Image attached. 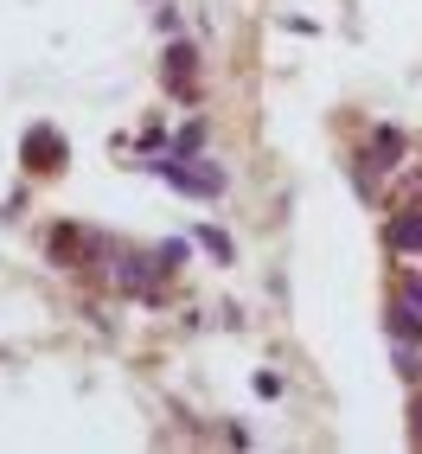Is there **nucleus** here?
I'll return each instance as SVG.
<instances>
[{
  "instance_id": "nucleus-1",
  "label": "nucleus",
  "mask_w": 422,
  "mask_h": 454,
  "mask_svg": "<svg viewBox=\"0 0 422 454\" xmlns=\"http://www.w3.org/2000/svg\"><path fill=\"white\" fill-rule=\"evenodd\" d=\"M397 160H403V135L397 129H371V141H365V154H358V167H352V179H358V192H378V173H397Z\"/></svg>"
},
{
  "instance_id": "nucleus-5",
  "label": "nucleus",
  "mask_w": 422,
  "mask_h": 454,
  "mask_svg": "<svg viewBox=\"0 0 422 454\" xmlns=\"http://www.w3.org/2000/svg\"><path fill=\"white\" fill-rule=\"evenodd\" d=\"M384 326H390V340H416V346H422V308H410L403 294H390V308H384Z\"/></svg>"
},
{
  "instance_id": "nucleus-7",
  "label": "nucleus",
  "mask_w": 422,
  "mask_h": 454,
  "mask_svg": "<svg viewBox=\"0 0 422 454\" xmlns=\"http://www.w3.org/2000/svg\"><path fill=\"white\" fill-rule=\"evenodd\" d=\"M192 65H199V58H192V45H173V51H167V83L179 90V97L192 90Z\"/></svg>"
},
{
  "instance_id": "nucleus-10",
  "label": "nucleus",
  "mask_w": 422,
  "mask_h": 454,
  "mask_svg": "<svg viewBox=\"0 0 422 454\" xmlns=\"http://www.w3.org/2000/svg\"><path fill=\"white\" fill-rule=\"evenodd\" d=\"M403 301H410V308H422V276H403V288H397Z\"/></svg>"
},
{
  "instance_id": "nucleus-11",
  "label": "nucleus",
  "mask_w": 422,
  "mask_h": 454,
  "mask_svg": "<svg viewBox=\"0 0 422 454\" xmlns=\"http://www.w3.org/2000/svg\"><path fill=\"white\" fill-rule=\"evenodd\" d=\"M397 192H403V199H422V173H403V179H397Z\"/></svg>"
},
{
  "instance_id": "nucleus-4",
  "label": "nucleus",
  "mask_w": 422,
  "mask_h": 454,
  "mask_svg": "<svg viewBox=\"0 0 422 454\" xmlns=\"http://www.w3.org/2000/svg\"><path fill=\"white\" fill-rule=\"evenodd\" d=\"M384 244L397 250V256H422V205H410V211H397V218L384 224Z\"/></svg>"
},
{
  "instance_id": "nucleus-12",
  "label": "nucleus",
  "mask_w": 422,
  "mask_h": 454,
  "mask_svg": "<svg viewBox=\"0 0 422 454\" xmlns=\"http://www.w3.org/2000/svg\"><path fill=\"white\" fill-rule=\"evenodd\" d=\"M410 435L422 442V384H416V403H410Z\"/></svg>"
},
{
  "instance_id": "nucleus-2",
  "label": "nucleus",
  "mask_w": 422,
  "mask_h": 454,
  "mask_svg": "<svg viewBox=\"0 0 422 454\" xmlns=\"http://www.w3.org/2000/svg\"><path fill=\"white\" fill-rule=\"evenodd\" d=\"M160 179L167 186H179V192H192V199H218L224 192V173H211V160H160Z\"/></svg>"
},
{
  "instance_id": "nucleus-3",
  "label": "nucleus",
  "mask_w": 422,
  "mask_h": 454,
  "mask_svg": "<svg viewBox=\"0 0 422 454\" xmlns=\"http://www.w3.org/2000/svg\"><path fill=\"white\" fill-rule=\"evenodd\" d=\"M160 256H122V262H115V282H122L129 294H141V301H154L160 294Z\"/></svg>"
},
{
  "instance_id": "nucleus-6",
  "label": "nucleus",
  "mask_w": 422,
  "mask_h": 454,
  "mask_svg": "<svg viewBox=\"0 0 422 454\" xmlns=\"http://www.w3.org/2000/svg\"><path fill=\"white\" fill-rule=\"evenodd\" d=\"M45 160V173H58V167H65V141H58L51 129H39V135H26V160Z\"/></svg>"
},
{
  "instance_id": "nucleus-8",
  "label": "nucleus",
  "mask_w": 422,
  "mask_h": 454,
  "mask_svg": "<svg viewBox=\"0 0 422 454\" xmlns=\"http://www.w3.org/2000/svg\"><path fill=\"white\" fill-rule=\"evenodd\" d=\"M390 358H397V372H403L410 384H422V352H416V340H390Z\"/></svg>"
},
{
  "instance_id": "nucleus-9",
  "label": "nucleus",
  "mask_w": 422,
  "mask_h": 454,
  "mask_svg": "<svg viewBox=\"0 0 422 454\" xmlns=\"http://www.w3.org/2000/svg\"><path fill=\"white\" fill-rule=\"evenodd\" d=\"M199 244L218 256V262H231V237H224V231H199Z\"/></svg>"
}]
</instances>
